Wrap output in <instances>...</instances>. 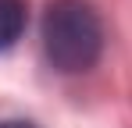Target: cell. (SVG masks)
<instances>
[{"instance_id":"obj_1","label":"cell","mask_w":132,"mask_h":128,"mask_svg":"<svg viewBox=\"0 0 132 128\" xmlns=\"http://www.w3.org/2000/svg\"><path fill=\"white\" fill-rule=\"evenodd\" d=\"M43 53L61 75H82L104 53V25L86 0H50L43 14Z\"/></svg>"},{"instance_id":"obj_2","label":"cell","mask_w":132,"mask_h":128,"mask_svg":"<svg viewBox=\"0 0 132 128\" xmlns=\"http://www.w3.org/2000/svg\"><path fill=\"white\" fill-rule=\"evenodd\" d=\"M25 32V0H0V50H11Z\"/></svg>"},{"instance_id":"obj_3","label":"cell","mask_w":132,"mask_h":128,"mask_svg":"<svg viewBox=\"0 0 132 128\" xmlns=\"http://www.w3.org/2000/svg\"><path fill=\"white\" fill-rule=\"evenodd\" d=\"M0 128H36V125H32V121H4Z\"/></svg>"}]
</instances>
